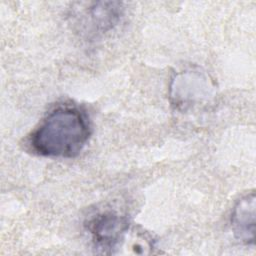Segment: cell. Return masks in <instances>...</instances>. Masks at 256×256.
Returning <instances> with one entry per match:
<instances>
[{"label": "cell", "instance_id": "cell-1", "mask_svg": "<svg viewBox=\"0 0 256 256\" xmlns=\"http://www.w3.org/2000/svg\"><path fill=\"white\" fill-rule=\"evenodd\" d=\"M91 135L87 114L72 105L51 110L29 137L34 153L44 157L73 158L85 147Z\"/></svg>", "mask_w": 256, "mask_h": 256}, {"label": "cell", "instance_id": "cell-2", "mask_svg": "<svg viewBox=\"0 0 256 256\" xmlns=\"http://www.w3.org/2000/svg\"><path fill=\"white\" fill-rule=\"evenodd\" d=\"M94 248L102 254H116L131 229L127 216L106 209L92 215L85 222Z\"/></svg>", "mask_w": 256, "mask_h": 256}, {"label": "cell", "instance_id": "cell-5", "mask_svg": "<svg viewBox=\"0 0 256 256\" xmlns=\"http://www.w3.org/2000/svg\"><path fill=\"white\" fill-rule=\"evenodd\" d=\"M255 193L242 197L234 206L231 215V228L237 240L249 245L254 244L255 234Z\"/></svg>", "mask_w": 256, "mask_h": 256}, {"label": "cell", "instance_id": "cell-4", "mask_svg": "<svg viewBox=\"0 0 256 256\" xmlns=\"http://www.w3.org/2000/svg\"><path fill=\"white\" fill-rule=\"evenodd\" d=\"M124 8L117 1H99L76 9V25L88 37L102 35L112 30L121 20Z\"/></svg>", "mask_w": 256, "mask_h": 256}, {"label": "cell", "instance_id": "cell-3", "mask_svg": "<svg viewBox=\"0 0 256 256\" xmlns=\"http://www.w3.org/2000/svg\"><path fill=\"white\" fill-rule=\"evenodd\" d=\"M214 85L210 77L199 68H189L173 77L170 84V101L179 111H188L208 101Z\"/></svg>", "mask_w": 256, "mask_h": 256}]
</instances>
